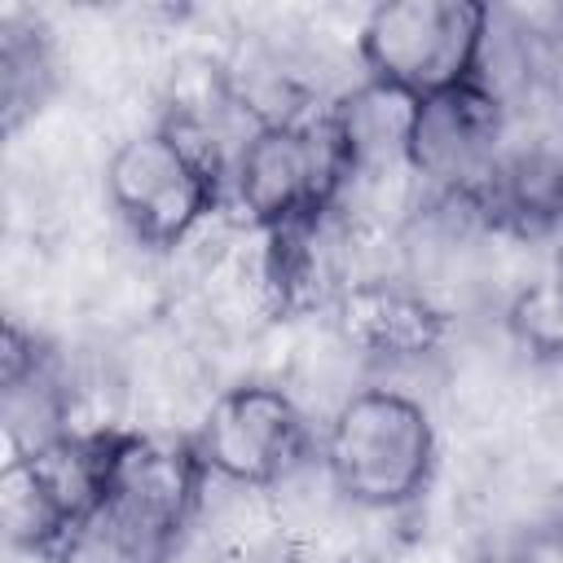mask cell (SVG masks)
Here are the masks:
<instances>
[{"label":"cell","mask_w":563,"mask_h":563,"mask_svg":"<svg viewBox=\"0 0 563 563\" xmlns=\"http://www.w3.org/2000/svg\"><path fill=\"white\" fill-rule=\"evenodd\" d=\"M194 440L119 431L101 506L62 541L53 563H163L207 484Z\"/></svg>","instance_id":"1"},{"label":"cell","mask_w":563,"mask_h":563,"mask_svg":"<svg viewBox=\"0 0 563 563\" xmlns=\"http://www.w3.org/2000/svg\"><path fill=\"white\" fill-rule=\"evenodd\" d=\"M321 457L347 501L369 510L409 506L431 484L435 427L413 396L369 387L334 409Z\"/></svg>","instance_id":"2"},{"label":"cell","mask_w":563,"mask_h":563,"mask_svg":"<svg viewBox=\"0 0 563 563\" xmlns=\"http://www.w3.org/2000/svg\"><path fill=\"white\" fill-rule=\"evenodd\" d=\"M224 185V163L172 123L128 136L106 163L110 207L145 246H180L216 211Z\"/></svg>","instance_id":"3"},{"label":"cell","mask_w":563,"mask_h":563,"mask_svg":"<svg viewBox=\"0 0 563 563\" xmlns=\"http://www.w3.org/2000/svg\"><path fill=\"white\" fill-rule=\"evenodd\" d=\"M493 13L475 0H391L369 9L356 48L369 79L418 101L479 79Z\"/></svg>","instance_id":"4"},{"label":"cell","mask_w":563,"mask_h":563,"mask_svg":"<svg viewBox=\"0 0 563 563\" xmlns=\"http://www.w3.org/2000/svg\"><path fill=\"white\" fill-rule=\"evenodd\" d=\"M343 185L347 172L325 114L251 128L229 172V194L255 229L317 220L339 207Z\"/></svg>","instance_id":"5"},{"label":"cell","mask_w":563,"mask_h":563,"mask_svg":"<svg viewBox=\"0 0 563 563\" xmlns=\"http://www.w3.org/2000/svg\"><path fill=\"white\" fill-rule=\"evenodd\" d=\"M194 444L211 475L242 488H268L303 462L308 418L282 387L242 383L211 400Z\"/></svg>","instance_id":"6"},{"label":"cell","mask_w":563,"mask_h":563,"mask_svg":"<svg viewBox=\"0 0 563 563\" xmlns=\"http://www.w3.org/2000/svg\"><path fill=\"white\" fill-rule=\"evenodd\" d=\"M506 154V101L479 79L418 101L409 167L431 198L475 202Z\"/></svg>","instance_id":"7"},{"label":"cell","mask_w":563,"mask_h":563,"mask_svg":"<svg viewBox=\"0 0 563 563\" xmlns=\"http://www.w3.org/2000/svg\"><path fill=\"white\" fill-rule=\"evenodd\" d=\"M413 119H418V97H409L383 79H365V84L347 88L325 110V128L339 145L347 185H378L400 172L413 176V167H409Z\"/></svg>","instance_id":"8"},{"label":"cell","mask_w":563,"mask_h":563,"mask_svg":"<svg viewBox=\"0 0 563 563\" xmlns=\"http://www.w3.org/2000/svg\"><path fill=\"white\" fill-rule=\"evenodd\" d=\"M334 321L352 347L387 361L427 356L449 330L444 308H435L422 290L387 277H361L347 290H339Z\"/></svg>","instance_id":"9"},{"label":"cell","mask_w":563,"mask_h":563,"mask_svg":"<svg viewBox=\"0 0 563 563\" xmlns=\"http://www.w3.org/2000/svg\"><path fill=\"white\" fill-rule=\"evenodd\" d=\"M475 220L537 242L563 229V150L550 145H519L501 154L488 185L471 202Z\"/></svg>","instance_id":"10"},{"label":"cell","mask_w":563,"mask_h":563,"mask_svg":"<svg viewBox=\"0 0 563 563\" xmlns=\"http://www.w3.org/2000/svg\"><path fill=\"white\" fill-rule=\"evenodd\" d=\"M0 515H4V537L18 550L31 554H57L62 541L75 532V519L57 501V493L40 479L26 453H9L0 471Z\"/></svg>","instance_id":"11"},{"label":"cell","mask_w":563,"mask_h":563,"mask_svg":"<svg viewBox=\"0 0 563 563\" xmlns=\"http://www.w3.org/2000/svg\"><path fill=\"white\" fill-rule=\"evenodd\" d=\"M53 84L48 44L35 26L4 22L0 31V88H4V128L13 132L31 110H40Z\"/></svg>","instance_id":"12"},{"label":"cell","mask_w":563,"mask_h":563,"mask_svg":"<svg viewBox=\"0 0 563 563\" xmlns=\"http://www.w3.org/2000/svg\"><path fill=\"white\" fill-rule=\"evenodd\" d=\"M510 334L537 356H563V286L554 277L528 282L506 308Z\"/></svg>","instance_id":"13"},{"label":"cell","mask_w":563,"mask_h":563,"mask_svg":"<svg viewBox=\"0 0 563 563\" xmlns=\"http://www.w3.org/2000/svg\"><path fill=\"white\" fill-rule=\"evenodd\" d=\"M559 286H563V242H559V251H554V273H550Z\"/></svg>","instance_id":"14"},{"label":"cell","mask_w":563,"mask_h":563,"mask_svg":"<svg viewBox=\"0 0 563 563\" xmlns=\"http://www.w3.org/2000/svg\"><path fill=\"white\" fill-rule=\"evenodd\" d=\"M554 40H559V57H563V13H559V31H554Z\"/></svg>","instance_id":"15"}]
</instances>
